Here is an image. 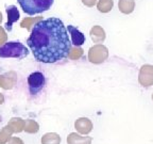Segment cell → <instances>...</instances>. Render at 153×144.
Masks as SVG:
<instances>
[{"instance_id":"obj_20","label":"cell","mask_w":153,"mask_h":144,"mask_svg":"<svg viewBox=\"0 0 153 144\" xmlns=\"http://www.w3.org/2000/svg\"><path fill=\"white\" fill-rule=\"evenodd\" d=\"M82 56H83V49L80 47L71 48L69 53H68V58L71 59V60H79Z\"/></svg>"},{"instance_id":"obj_11","label":"cell","mask_w":153,"mask_h":144,"mask_svg":"<svg viewBox=\"0 0 153 144\" xmlns=\"http://www.w3.org/2000/svg\"><path fill=\"white\" fill-rule=\"evenodd\" d=\"M91 137H82L81 134L76 132H71L67 137V143L68 144H91Z\"/></svg>"},{"instance_id":"obj_6","label":"cell","mask_w":153,"mask_h":144,"mask_svg":"<svg viewBox=\"0 0 153 144\" xmlns=\"http://www.w3.org/2000/svg\"><path fill=\"white\" fill-rule=\"evenodd\" d=\"M138 82L143 86H153V65L145 64L140 67L138 74Z\"/></svg>"},{"instance_id":"obj_22","label":"cell","mask_w":153,"mask_h":144,"mask_svg":"<svg viewBox=\"0 0 153 144\" xmlns=\"http://www.w3.org/2000/svg\"><path fill=\"white\" fill-rule=\"evenodd\" d=\"M7 143L9 144H25L22 139H19V138H17V137H12Z\"/></svg>"},{"instance_id":"obj_8","label":"cell","mask_w":153,"mask_h":144,"mask_svg":"<svg viewBox=\"0 0 153 144\" xmlns=\"http://www.w3.org/2000/svg\"><path fill=\"white\" fill-rule=\"evenodd\" d=\"M17 81V76L14 72L5 73L0 75V86L4 90H11Z\"/></svg>"},{"instance_id":"obj_27","label":"cell","mask_w":153,"mask_h":144,"mask_svg":"<svg viewBox=\"0 0 153 144\" xmlns=\"http://www.w3.org/2000/svg\"><path fill=\"white\" fill-rule=\"evenodd\" d=\"M152 100H153V94H152Z\"/></svg>"},{"instance_id":"obj_21","label":"cell","mask_w":153,"mask_h":144,"mask_svg":"<svg viewBox=\"0 0 153 144\" xmlns=\"http://www.w3.org/2000/svg\"><path fill=\"white\" fill-rule=\"evenodd\" d=\"M7 40V34L5 32V30L2 28V27H0V46L2 45L3 43H5Z\"/></svg>"},{"instance_id":"obj_10","label":"cell","mask_w":153,"mask_h":144,"mask_svg":"<svg viewBox=\"0 0 153 144\" xmlns=\"http://www.w3.org/2000/svg\"><path fill=\"white\" fill-rule=\"evenodd\" d=\"M7 22L5 24V29L7 31H12V26L14 22H16L19 19V11L15 5H9L7 7Z\"/></svg>"},{"instance_id":"obj_3","label":"cell","mask_w":153,"mask_h":144,"mask_svg":"<svg viewBox=\"0 0 153 144\" xmlns=\"http://www.w3.org/2000/svg\"><path fill=\"white\" fill-rule=\"evenodd\" d=\"M28 55V48L20 42H7L0 46V58H15L20 60Z\"/></svg>"},{"instance_id":"obj_4","label":"cell","mask_w":153,"mask_h":144,"mask_svg":"<svg viewBox=\"0 0 153 144\" xmlns=\"http://www.w3.org/2000/svg\"><path fill=\"white\" fill-rule=\"evenodd\" d=\"M108 58V49L102 44H96L88 50V60L94 64L103 63Z\"/></svg>"},{"instance_id":"obj_1","label":"cell","mask_w":153,"mask_h":144,"mask_svg":"<svg viewBox=\"0 0 153 144\" xmlns=\"http://www.w3.org/2000/svg\"><path fill=\"white\" fill-rule=\"evenodd\" d=\"M27 44L37 62L48 64L67 58L71 49L66 27L60 18L55 17L36 22L31 29Z\"/></svg>"},{"instance_id":"obj_14","label":"cell","mask_w":153,"mask_h":144,"mask_svg":"<svg viewBox=\"0 0 153 144\" xmlns=\"http://www.w3.org/2000/svg\"><path fill=\"white\" fill-rule=\"evenodd\" d=\"M118 9L123 14H131L135 9V1L134 0H119Z\"/></svg>"},{"instance_id":"obj_5","label":"cell","mask_w":153,"mask_h":144,"mask_svg":"<svg viewBox=\"0 0 153 144\" xmlns=\"http://www.w3.org/2000/svg\"><path fill=\"white\" fill-rule=\"evenodd\" d=\"M45 86V76L41 72H34L28 77L29 91L32 95H35L41 92Z\"/></svg>"},{"instance_id":"obj_17","label":"cell","mask_w":153,"mask_h":144,"mask_svg":"<svg viewBox=\"0 0 153 144\" xmlns=\"http://www.w3.org/2000/svg\"><path fill=\"white\" fill-rule=\"evenodd\" d=\"M14 132L12 131V129L9 126H4L3 128L0 129V144H5L10 141V139L12 138V134Z\"/></svg>"},{"instance_id":"obj_9","label":"cell","mask_w":153,"mask_h":144,"mask_svg":"<svg viewBox=\"0 0 153 144\" xmlns=\"http://www.w3.org/2000/svg\"><path fill=\"white\" fill-rule=\"evenodd\" d=\"M67 31L69 32L70 36H71V43L76 47H80V46L85 43V35L80 31L79 29H76V27L69 25L68 28H67Z\"/></svg>"},{"instance_id":"obj_12","label":"cell","mask_w":153,"mask_h":144,"mask_svg":"<svg viewBox=\"0 0 153 144\" xmlns=\"http://www.w3.org/2000/svg\"><path fill=\"white\" fill-rule=\"evenodd\" d=\"M91 38L94 43H102L105 40V31L104 29L100 26H94L91 29Z\"/></svg>"},{"instance_id":"obj_25","label":"cell","mask_w":153,"mask_h":144,"mask_svg":"<svg viewBox=\"0 0 153 144\" xmlns=\"http://www.w3.org/2000/svg\"><path fill=\"white\" fill-rule=\"evenodd\" d=\"M1 22H2V13L0 12V24H1Z\"/></svg>"},{"instance_id":"obj_7","label":"cell","mask_w":153,"mask_h":144,"mask_svg":"<svg viewBox=\"0 0 153 144\" xmlns=\"http://www.w3.org/2000/svg\"><path fill=\"white\" fill-rule=\"evenodd\" d=\"M74 128L81 134H88L93 130V123L87 118H80L74 122Z\"/></svg>"},{"instance_id":"obj_23","label":"cell","mask_w":153,"mask_h":144,"mask_svg":"<svg viewBox=\"0 0 153 144\" xmlns=\"http://www.w3.org/2000/svg\"><path fill=\"white\" fill-rule=\"evenodd\" d=\"M82 3L88 8H91L97 3V0H82Z\"/></svg>"},{"instance_id":"obj_2","label":"cell","mask_w":153,"mask_h":144,"mask_svg":"<svg viewBox=\"0 0 153 144\" xmlns=\"http://www.w3.org/2000/svg\"><path fill=\"white\" fill-rule=\"evenodd\" d=\"M26 14L36 15L48 11L53 4V0H17Z\"/></svg>"},{"instance_id":"obj_19","label":"cell","mask_w":153,"mask_h":144,"mask_svg":"<svg viewBox=\"0 0 153 144\" xmlns=\"http://www.w3.org/2000/svg\"><path fill=\"white\" fill-rule=\"evenodd\" d=\"M41 19H43L42 17H27L20 22V27L22 28H26L27 30H31L33 28V26L37 22H39Z\"/></svg>"},{"instance_id":"obj_13","label":"cell","mask_w":153,"mask_h":144,"mask_svg":"<svg viewBox=\"0 0 153 144\" xmlns=\"http://www.w3.org/2000/svg\"><path fill=\"white\" fill-rule=\"evenodd\" d=\"M25 123H26V121L22 120V118H13L10 120L9 123H7V126L12 129L13 132L19 134V132L24 131Z\"/></svg>"},{"instance_id":"obj_24","label":"cell","mask_w":153,"mask_h":144,"mask_svg":"<svg viewBox=\"0 0 153 144\" xmlns=\"http://www.w3.org/2000/svg\"><path fill=\"white\" fill-rule=\"evenodd\" d=\"M3 103H4V96L0 93V105H1V104H3Z\"/></svg>"},{"instance_id":"obj_26","label":"cell","mask_w":153,"mask_h":144,"mask_svg":"<svg viewBox=\"0 0 153 144\" xmlns=\"http://www.w3.org/2000/svg\"><path fill=\"white\" fill-rule=\"evenodd\" d=\"M0 122H1V116H0Z\"/></svg>"},{"instance_id":"obj_16","label":"cell","mask_w":153,"mask_h":144,"mask_svg":"<svg viewBox=\"0 0 153 144\" xmlns=\"http://www.w3.org/2000/svg\"><path fill=\"white\" fill-rule=\"evenodd\" d=\"M114 7L113 0H99L97 2V9L101 13H108Z\"/></svg>"},{"instance_id":"obj_15","label":"cell","mask_w":153,"mask_h":144,"mask_svg":"<svg viewBox=\"0 0 153 144\" xmlns=\"http://www.w3.org/2000/svg\"><path fill=\"white\" fill-rule=\"evenodd\" d=\"M61 137L60 134L55 132H48L45 134L42 138V144H60Z\"/></svg>"},{"instance_id":"obj_18","label":"cell","mask_w":153,"mask_h":144,"mask_svg":"<svg viewBox=\"0 0 153 144\" xmlns=\"http://www.w3.org/2000/svg\"><path fill=\"white\" fill-rule=\"evenodd\" d=\"M24 130L28 134H36L39 130V125L34 120H27L25 123Z\"/></svg>"}]
</instances>
